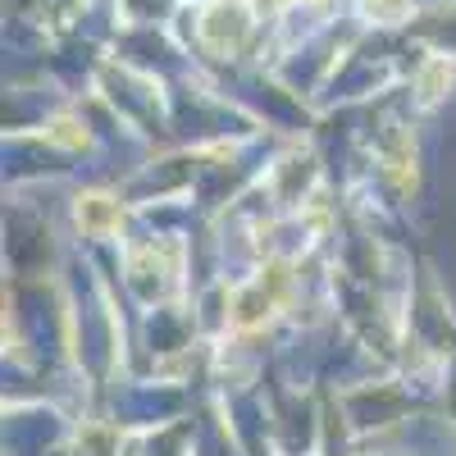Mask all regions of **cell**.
Here are the masks:
<instances>
[{"mask_svg": "<svg viewBox=\"0 0 456 456\" xmlns=\"http://www.w3.org/2000/svg\"><path fill=\"white\" fill-rule=\"evenodd\" d=\"M365 5V14L374 19V23H406L411 19V10H415V0H361Z\"/></svg>", "mask_w": 456, "mask_h": 456, "instance_id": "cell-6", "label": "cell"}, {"mask_svg": "<svg viewBox=\"0 0 456 456\" xmlns=\"http://www.w3.org/2000/svg\"><path fill=\"white\" fill-rule=\"evenodd\" d=\"M124 201L105 192V187H83L78 197H73V224H78V233L83 238H96V242H110V238H119L124 233Z\"/></svg>", "mask_w": 456, "mask_h": 456, "instance_id": "cell-4", "label": "cell"}, {"mask_svg": "<svg viewBox=\"0 0 456 456\" xmlns=\"http://www.w3.org/2000/svg\"><path fill=\"white\" fill-rule=\"evenodd\" d=\"M292 297V274L283 260H270L260 265L251 279H242L233 292H228V306H224V320L233 333H256L265 324H274L279 311L288 306Z\"/></svg>", "mask_w": 456, "mask_h": 456, "instance_id": "cell-1", "label": "cell"}, {"mask_svg": "<svg viewBox=\"0 0 456 456\" xmlns=\"http://www.w3.org/2000/svg\"><path fill=\"white\" fill-rule=\"evenodd\" d=\"M251 32H256L251 0H210V5H201V14H197V42L219 60L242 55Z\"/></svg>", "mask_w": 456, "mask_h": 456, "instance_id": "cell-2", "label": "cell"}, {"mask_svg": "<svg viewBox=\"0 0 456 456\" xmlns=\"http://www.w3.org/2000/svg\"><path fill=\"white\" fill-rule=\"evenodd\" d=\"M279 5H315V0H279Z\"/></svg>", "mask_w": 456, "mask_h": 456, "instance_id": "cell-7", "label": "cell"}, {"mask_svg": "<svg viewBox=\"0 0 456 456\" xmlns=\"http://www.w3.org/2000/svg\"><path fill=\"white\" fill-rule=\"evenodd\" d=\"M178 265H183V247L174 238L128 247V283L146 301H160V297H169L178 288Z\"/></svg>", "mask_w": 456, "mask_h": 456, "instance_id": "cell-3", "label": "cell"}, {"mask_svg": "<svg viewBox=\"0 0 456 456\" xmlns=\"http://www.w3.org/2000/svg\"><path fill=\"white\" fill-rule=\"evenodd\" d=\"M42 142L46 146H60V151H87L92 146V133L83 119H73V114H51L42 124Z\"/></svg>", "mask_w": 456, "mask_h": 456, "instance_id": "cell-5", "label": "cell"}]
</instances>
